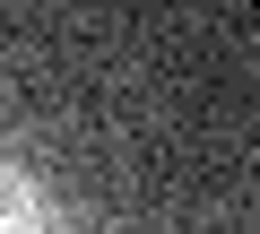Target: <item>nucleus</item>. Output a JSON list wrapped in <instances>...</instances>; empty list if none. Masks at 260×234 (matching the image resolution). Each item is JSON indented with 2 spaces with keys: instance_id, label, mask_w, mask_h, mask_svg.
<instances>
[{
  "instance_id": "1",
  "label": "nucleus",
  "mask_w": 260,
  "mask_h": 234,
  "mask_svg": "<svg viewBox=\"0 0 260 234\" xmlns=\"http://www.w3.org/2000/svg\"><path fill=\"white\" fill-rule=\"evenodd\" d=\"M0 191H9V225H0V234H61V199H52V182L35 165H9Z\"/></svg>"
}]
</instances>
